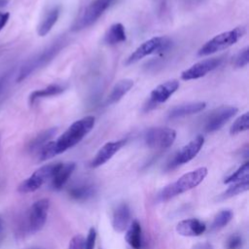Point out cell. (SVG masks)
Segmentation results:
<instances>
[{"label":"cell","instance_id":"8","mask_svg":"<svg viewBox=\"0 0 249 249\" xmlns=\"http://www.w3.org/2000/svg\"><path fill=\"white\" fill-rule=\"evenodd\" d=\"M145 144L153 149H166L176 139V131L169 127H151L144 132Z\"/></svg>","mask_w":249,"mask_h":249},{"label":"cell","instance_id":"15","mask_svg":"<svg viewBox=\"0 0 249 249\" xmlns=\"http://www.w3.org/2000/svg\"><path fill=\"white\" fill-rule=\"evenodd\" d=\"M206 231V225L195 218L185 219L180 221L176 226V231L183 236L195 237L199 236Z\"/></svg>","mask_w":249,"mask_h":249},{"label":"cell","instance_id":"24","mask_svg":"<svg viewBox=\"0 0 249 249\" xmlns=\"http://www.w3.org/2000/svg\"><path fill=\"white\" fill-rule=\"evenodd\" d=\"M94 186L88 183L74 186L68 191L70 197H72L75 200H87L89 197H91L94 195Z\"/></svg>","mask_w":249,"mask_h":249},{"label":"cell","instance_id":"4","mask_svg":"<svg viewBox=\"0 0 249 249\" xmlns=\"http://www.w3.org/2000/svg\"><path fill=\"white\" fill-rule=\"evenodd\" d=\"M246 29L244 26H237L231 30L222 32L210 40H208L197 51L199 56H206L220 51H224L233 44H235L245 34Z\"/></svg>","mask_w":249,"mask_h":249},{"label":"cell","instance_id":"6","mask_svg":"<svg viewBox=\"0 0 249 249\" xmlns=\"http://www.w3.org/2000/svg\"><path fill=\"white\" fill-rule=\"evenodd\" d=\"M170 44L171 41L167 37H153L137 47L126 58L124 64L131 65L147 55L163 53L170 47Z\"/></svg>","mask_w":249,"mask_h":249},{"label":"cell","instance_id":"18","mask_svg":"<svg viewBox=\"0 0 249 249\" xmlns=\"http://www.w3.org/2000/svg\"><path fill=\"white\" fill-rule=\"evenodd\" d=\"M76 164L75 162H66V163H62L59 162V165L55 171V173L53 174L52 180V187L53 189L58 191L61 190L64 185L67 183L69 177L71 176V174L73 173V171L75 170Z\"/></svg>","mask_w":249,"mask_h":249},{"label":"cell","instance_id":"16","mask_svg":"<svg viewBox=\"0 0 249 249\" xmlns=\"http://www.w3.org/2000/svg\"><path fill=\"white\" fill-rule=\"evenodd\" d=\"M205 107H206V102L204 101H192V102L178 104L172 107L168 111V118L173 120V119H178L185 116L196 114L204 110Z\"/></svg>","mask_w":249,"mask_h":249},{"label":"cell","instance_id":"13","mask_svg":"<svg viewBox=\"0 0 249 249\" xmlns=\"http://www.w3.org/2000/svg\"><path fill=\"white\" fill-rule=\"evenodd\" d=\"M223 61L222 57H211L202 59L195 64H193L188 69L184 70L181 73V79L184 81L196 80L201 77H204L207 73L213 71L218 66L221 65Z\"/></svg>","mask_w":249,"mask_h":249},{"label":"cell","instance_id":"31","mask_svg":"<svg viewBox=\"0 0 249 249\" xmlns=\"http://www.w3.org/2000/svg\"><path fill=\"white\" fill-rule=\"evenodd\" d=\"M243 244V239L239 234H232L227 240V249H240Z\"/></svg>","mask_w":249,"mask_h":249},{"label":"cell","instance_id":"37","mask_svg":"<svg viewBox=\"0 0 249 249\" xmlns=\"http://www.w3.org/2000/svg\"><path fill=\"white\" fill-rule=\"evenodd\" d=\"M9 1H10V0H0V8L7 6V4L9 3Z\"/></svg>","mask_w":249,"mask_h":249},{"label":"cell","instance_id":"2","mask_svg":"<svg viewBox=\"0 0 249 249\" xmlns=\"http://www.w3.org/2000/svg\"><path fill=\"white\" fill-rule=\"evenodd\" d=\"M207 168L202 166L187 172L179 177L175 182L165 186L158 194L160 201H167L199 185L207 176Z\"/></svg>","mask_w":249,"mask_h":249},{"label":"cell","instance_id":"5","mask_svg":"<svg viewBox=\"0 0 249 249\" xmlns=\"http://www.w3.org/2000/svg\"><path fill=\"white\" fill-rule=\"evenodd\" d=\"M116 0H93L80 14L72 25L73 31H80L93 24Z\"/></svg>","mask_w":249,"mask_h":249},{"label":"cell","instance_id":"32","mask_svg":"<svg viewBox=\"0 0 249 249\" xmlns=\"http://www.w3.org/2000/svg\"><path fill=\"white\" fill-rule=\"evenodd\" d=\"M96 240V231L94 228H90L87 238L84 241V248L83 249H94Z\"/></svg>","mask_w":249,"mask_h":249},{"label":"cell","instance_id":"17","mask_svg":"<svg viewBox=\"0 0 249 249\" xmlns=\"http://www.w3.org/2000/svg\"><path fill=\"white\" fill-rule=\"evenodd\" d=\"M130 222V209L129 206L123 202L120 203L114 210L112 215V227L118 232L124 231Z\"/></svg>","mask_w":249,"mask_h":249},{"label":"cell","instance_id":"34","mask_svg":"<svg viewBox=\"0 0 249 249\" xmlns=\"http://www.w3.org/2000/svg\"><path fill=\"white\" fill-rule=\"evenodd\" d=\"M9 75H10V73H9V72H6V73H4L2 76H0V95H1V93L3 92V89H5V87H6V85H7Z\"/></svg>","mask_w":249,"mask_h":249},{"label":"cell","instance_id":"30","mask_svg":"<svg viewBox=\"0 0 249 249\" xmlns=\"http://www.w3.org/2000/svg\"><path fill=\"white\" fill-rule=\"evenodd\" d=\"M249 61V48L245 47L238 52L234 57L233 64L236 68H242L248 64Z\"/></svg>","mask_w":249,"mask_h":249},{"label":"cell","instance_id":"29","mask_svg":"<svg viewBox=\"0 0 249 249\" xmlns=\"http://www.w3.org/2000/svg\"><path fill=\"white\" fill-rule=\"evenodd\" d=\"M248 127H249V113L245 112L232 123L230 128V133L231 135H235L240 132L248 130Z\"/></svg>","mask_w":249,"mask_h":249},{"label":"cell","instance_id":"19","mask_svg":"<svg viewBox=\"0 0 249 249\" xmlns=\"http://www.w3.org/2000/svg\"><path fill=\"white\" fill-rule=\"evenodd\" d=\"M59 14H60L59 6H53L45 13L37 28V32L39 36L41 37L46 36L52 30V28L56 23L59 18Z\"/></svg>","mask_w":249,"mask_h":249},{"label":"cell","instance_id":"27","mask_svg":"<svg viewBox=\"0 0 249 249\" xmlns=\"http://www.w3.org/2000/svg\"><path fill=\"white\" fill-rule=\"evenodd\" d=\"M248 189H249V180L233 183V185L229 187L223 194L220 195L219 199H227V198L232 197L234 196H237L239 194H242L248 191Z\"/></svg>","mask_w":249,"mask_h":249},{"label":"cell","instance_id":"26","mask_svg":"<svg viewBox=\"0 0 249 249\" xmlns=\"http://www.w3.org/2000/svg\"><path fill=\"white\" fill-rule=\"evenodd\" d=\"M244 180H249V162H244L241 166H239L233 173L228 176L225 180V184H233L237 182H241Z\"/></svg>","mask_w":249,"mask_h":249},{"label":"cell","instance_id":"10","mask_svg":"<svg viewBox=\"0 0 249 249\" xmlns=\"http://www.w3.org/2000/svg\"><path fill=\"white\" fill-rule=\"evenodd\" d=\"M204 143V137L202 135L196 136L188 144L183 146L177 154L173 157L171 161L168 163V168H175L179 165L185 164L192 160L200 151Z\"/></svg>","mask_w":249,"mask_h":249},{"label":"cell","instance_id":"22","mask_svg":"<svg viewBox=\"0 0 249 249\" xmlns=\"http://www.w3.org/2000/svg\"><path fill=\"white\" fill-rule=\"evenodd\" d=\"M66 89L65 85L62 84H52L44 89H36L34 91H32L29 95V103L30 104H34L37 100L41 99V98H45V97H49V96H54L57 94H60L61 92H63Z\"/></svg>","mask_w":249,"mask_h":249},{"label":"cell","instance_id":"9","mask_svg":"<svg viewBox=\"0 0 249 249\" xmlns=\"http://www.w3.org/2000/svg\"><path fill=\"white\" fill-rule=\"evenodd\" d=\"M50 200L48 198H41L31 205L27 217L28 231L31 233L39 231L44 227L47 221Z\"/></svg>","mask_w":249,"mask_h":249},{"label":"cell","instance_id":"35","mask_svg":"<svg viewBox=\"0 0 249 249\" xmlns=\"http://www.w3.org/2000/svg\"><path fill=\"white\" fill-rule=\"evenodd\" d=\"M10 18V14L9 13H2L0 12V30H2L5 25L7 24L8 20Z\"/></svg>","mask_w":249,"mask_h":249},{"label":"cell","instance_id":"3","mask_svg":"<svg viewBox=\"0 0 249 249\" xmlns=\"http://www.w3.org/2000/svg\"><path fill=\"white\" fill-rule=\"evenodd\" d=\"M65 45H66V40L60 37L56 39L54 42H53L50 46L45 48L43 51L36 53L31 58L27 59L21 65L18 71L17 82L23 81L28 76H30L33 72L47 65L50 61H52L56 56V54L63 49Z\"/></svg>","mask_w":249,"mask_h":249},{"label":"cell","instance_id":"1","mask_svg":"<svg viewBox=\"0 0 249 249\" xmlns=\"http://www.w3.org/2000/svg\"><path fill=\"white\" fill-rule=\"evenodd\" d=\"M94 122L93 116H86L74 122L55 141H49L39 150V160H47L74 147L93 128Z\"/></svg>","mask_w":249,"mask_h":249},{"label":"cell","instance_id":"36","mask_svg":"<svg viewBox=\"0 0 249 249\" xmlns=\"http://www.w3.org/2000/svg\"><path fill=\"white\" fill-rule=\"evenodd\" d=\"M193 249H213L212 245L207 243V242H203V243H198L196 244Z\"/></svg>","mask_w":249,"mask_h":249},{"label":"cell","instance_id":"12","mask_svg":"<svg viewBox=\"0 0 249 249\" xmlns=\"http://www.w3.org/2000/svg\"><path fill=\"white\" fill-rule=\"evenodd\" d=\"M179 88V82L177 80H168L158 87H156L150 93V98L144 105L145 111H150L158 104L165 102Z\"/></svg>","mask_w":249,"mask_h":249},{"label":"cell","instance_id":"28","mask_svg":"<svg viewBox=\"0 0 249 249\" xmlns=\"http://www.w3.org/2000/svg\"><path fill=\"white\" fill-rule=\"evenodd\" d=\"M232 212L230 209H225L220 211L214 218L212 224H211V230L212 231H218L225 226H227L231 220L232 219Z\"/></svg>","mask_w":249,"mask_h":249},{"label":"cell","instance_id":"14","mask_svg":"<svg viewBox=\"0 0 249 249\" xmlns=\"http://www.w3.org/2000/svg\"><path fill=\"white\" fill-rule=\"evenodd\" d=\"M125 139H120L117 141H110L105 143L95 154L93 159L91 160L89 166L92 168H96L104 163H106L109 160L112 159V157L119 152L123 146L125 144Z\"/></svg>","mask_w":249,"mask_h":249},{"label":"cell","instance_id":"33","mask_svg":"<svg viewBox=\"0 0 249 249\" xmlns=\"http://www.w3.org/2000/svg\"><path fill=\"white\" fill-rule=\"evenodd\" d=\"M84 241H85V238L83 237V235L76 234L70 239L68 249H83Z\"/></svg>","mask_w":249,"mask_h":249},{"label":"cell","instance_id":"25","mask_svg":"<svg viewBox=\"0 0 249 249\" xmlns=\"http://www.w3.org/2000/svg\"><path fill=\"white\" fill-rule=\"evenodd\" d=\"M55 132H56L55 127H51L40 132L29 142L28 151L31 153L39 151L44 145H46L50 141V139L55 134Z\"/></svg>","mask_w":249,"mask_h":249},{"label":"cell","instance_id":"38","mask_svg":"<svg viewBox=\"0 0 249 249\" xmlns=\"http://www.w3.org/2000/svg\"><path fill=\"white\" fill-rule=\"evenodd\" d=\"M2 228H3V222H2V219L0 218V231H1Z\"/></svg>","mask_w":249,"mask_h":249},{"label":"cell","instance_id":"7","mask_svg":"<svg viewBox=\"0 0 249 249\" xmlns=\"http://www.w3.org/2000/svg\"><path fill=\"white\" fill-rule=\"evenodd\" d=\"M58 165L59 162L49 163L38 168L27 179H25L18 185V192L20 194H28L37 191L42 187L43 184L53 178Z\"/></svg>","mask_w":249,"mask_h":249},{"label":"cell","instance_id":"20","mask_svg":"<svg viewBox=\"0 0 249 249\" xmlns=\"http://www.w3.org/2000/svg\"><path fill=\"white\" fill-rule=\"evenodd\" d=\"M133 87L131 79H122L115 84L107 98L108 104H114L120 101Z\"/></svg>","mask_w":249,"mask_h":249},{"label":"cell","instance_id":"21","mask_svg":"<svg viewBox=\"0 0 249 249\" xmlns=\"http://www.w3.org/2000/svg\"><path fill=\"white\" fill-rule=\"evenodd\" d=\"M125 40H126L125 29H124V26L120 22H116L112 24L104 35V43H106L109 46L120 44L122 42H124Z\"/></svg>","mask_w":249,"mask_h":249},{"label":"cell","instance_id":"23","mask_svg":"<svg viewBox=\"0 0 249 249\" xmlns=\"http://www.w3.org/2000/svg\"><path fill=\"white\" fill-rule=\"evenodd\" d=\"M125 241L132 249H141L142 247V229L138 221L129 224L125 232Z\"/></svg>","mask_w":249,"mask_h":249},{"label":"cell","instance_id":"11","mask_svg":"<svg viewBox=\"0 0 249 249\" xmlns=\"http://www.w3.org/2000/svg\"><path fill=\"white\" fill-rule=\"evenodd\" d=\"M237 107L231 105H223L216 108L209 114L206 119L204 126L205 131L214 132L219 130L230 119H231L237 113Z\"/></svg>","mask_w":249,"mask_h":249}]
</instances>
